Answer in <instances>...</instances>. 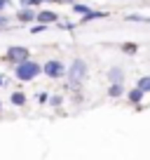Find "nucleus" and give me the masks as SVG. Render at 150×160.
I'll use <instances>...</instances> for the list:
<instances>
[{"mask_svg": "<svg viewBox=\"0 0 150 160\" xmlns=\"http://www.w3.org/2000/svg\"><path fill=\"white\" fill-rule=\"evenodd\" d=\"M40 73H42V66L38 64V61H28V59L19 61L16 68H14V78L19 80V82H28V80L38 78Z\"/></svg>", "mask_w": 150, "mask_h": 160, "instance_id": "nucleus-1", "label": "nucleus"}, {"mask_svg": "<svg viewBox=\"0 0 150 160\" xmlns=\"http://www.w3.org/2000/svg\"><path fill=\"white\" fill-rule=\"evenodd\" d=\"M66 75H68V80H70V85H73V87L82 85L85 78H87V61L85 59H75L73 64H70V68L66 71Z\"/></svg>", "mask_w": 150, "mask_h": 160, "instance_id": "nucleus-2", "label": "nucleus"}, {"mask_svg": "<svg viewBox=\"0 0 150 160\" xmlns=\"http://www.w3.org/2000/svg\"><path fill=\"white\" fill-rule=\"evenodd\" d=\"M42 73H45L47 78H52V80H56V78H63V75H66V66L61 64V61L52 59V61H47V64L42 66Z\"/></svg>", "mask_w": 150, "mask_h": 160, "instance_id": "nucleus-3", "label": "nucleus"}, {"mask_svg": "<svg viewBox=\"0 0 150 160\" xmlns=\"http://www.w3.org/2000/svg\"><path fill=\"white\" fill-rule=\"evenodd\" d=\"M28 54H30V52L26 50V47H19V45H14V47H10V50H7V59L14 61V64H19V61L28 59Z\"/></svg>", "mask_w": 150, "mask_h": 160, "instance_id": "nucleus-4", "label": "nucleus"}, {"mask_svg": "<svg viewBox=\"0 0 150 160\" xmlns=\"http://www.w3.org/2000/svg\"><path fill=\"white\" fill-rule=\"evenodd\" d=\"M59 19V14H54L52 10H42V12H35V21H40V24H52V21Z\"/></svg>", "mask_w": 150, "mask_h": 160, "instance_id": "nucleus-5", "label": "nucleus"}, {"mask_svg": "<svg viewBox=\"0 0 150 160\" xmlns=\"http://www.w3.org/2000/svg\"><path fill=\"white\" fill-rule=\"evenodd\" d=\"M16 19H19V21H35V10H28V7H24V10H19Z\"/></svg>", "mask_w": 150, "mask_h": 160, "instance_id": "nucleus-6", "label": "nucleus"}, {"mask_svg": "<svg viewBox=\"0 0 150 160\" xmlns=\"http://www.w3.org/2000/svg\"><path fill=\"white\" fill-rule=\"evenodd\" d=\"M108 17V12H94V10H89L87 14H82V21H91V19H105Z\"/></svg>", "mask_w": 150, "mask_h": 160, "instance_id": "nucleus-7", "label": "nucleus"}, {"mask_svg": "<svg viewBox=\"0 0 150 160\" xmlns=\"http://www.w3.org/2000/svg\"><path fill=\"white\" fill-rule=\"evenodd\" d=\"M143 94H145V92H141L138 87H136V90H131V92H129V94H127V97H129V101H131V104H141V99H143Z\"/></svg>", "mask_w": 150, "mask_h": 160, "instance_id": "nucleus-8", "label": "nucleus"}, {"mask_svg": "<svg viewBox=\"0 0 150 160\" xmlns=\"http://www.w3.org/2000/svg\"><path fill=\"white\" fill-rule=\"evenodd\" d=\"M108 78H110V82H122V71L120 68H110Z\"/></svg>", "mask_w": 150, "mask_h": 160, "instance_id": "nucleus-9", "label": "nucleus"}, {"mask_svg": "<svg viewBox=\"0 0 150 160\" xmlns=\"http://www.w3.org/2000/svg\"><path fill=\"white\" fill-rule=\"evenodd\" d=\"M122 94V82H113L108 90V97H120Z\"/></svg>", "mask_w": 150, "mask_h": 160, "instance_id": "nucleus-10", "label": "nucleus"}, {"mask_svg": "<svg viewBox=\"0 0 150 160\" xmlns=\"http://www.w3.org/2000/svg\"><path fill=\"white\" fill-rule=\"evenodd\" d=\"M12 104H14V106H24L26 104L24 92H14V94H12Z\"/></svg>", "mask_w": 150, "mask_h": 160, "instance_id": "nucleus-11", "label": "nucleus"}, {"mask_svg": "<svg viewBox=\"0 0 150 160\" xmlns=\"http://www.w3.org/2000/svg\"><path fill=\"white\" fill-rule=\"evenodd\" d=\"M138 90L141 92H150V75H143V78L138 80Z\"/></svg>", "mask_w": 150, "mask_h": 160, "instance_id": "nucleus-12", "label": "nucleus"}, {"mask_svg": "<svg viewBox=\"0 0 150 160\" xmlns=\"http://www.w3.org/2000/svg\"><path fill=\"white\" fill-rule=\"evenodd\" d=\"M127 21H141V24H150V17H136V14H129Z\"/></svg>", "mask_w": 150, "mask_h": 160, "instance_id": "nucleus-13", "label": "nucleus"}, {"mask_svg": "<svg viewBox=\"0 0 150 160\" xmlns=\"http://www.w3.org/2000/svg\"><path fill=\"white\" fill-rule=\"evenodd\" d=\"M122 50H124L127 54H134V52L138 50V45H134V42H124V45H122Z\"/></svg>", "mask_w": 150, "mask_h": 160, "instance_id": "nucleus-14", "label": "nucleus"}, {"mask_svg": "<svg viewBox=\"0 0 150 160\" xmlns=\"http://www.w3.org/2000/svg\"><path fill=\"white\" fill-rule=\"evenodd\" d=\"M73 10L77 12V14H87V12H89V7H87V5H75V2H73Z\"/></svg>", "mask_w": 150, "mask_h": 160, "instance_id": "nucleus-15", "label": "nucleus"}, {"mask_svg": "<svg viewBox=\"0 0 150 160\" xmlns=\"http://www.w3.org/2000/svg\"><path fill=\"white\" fill-rule=\"evenodd\" d=\"M42 0H21V5L24 7H30V5H40Z\"/></svg>", "mask_w": 150, "mask_h": 160, "instance_id": "nucleus-16", "label": "nucleus"}, {"mask_svg": "<svg viewBox=\"0 0 150 160\" xmlns=\"http://www.w3.org/2000/svg\"><path fill=\"white\" fill-rule=\"evenodd\" d=\"M40 31H45V24H38L33 31H30V33H40Z\"/></svg>", "mask_w": 150, "mask_h": 160, "instance_id": "nucleus-17", "label": "nucleus"}, {"mask_svg": "<svg viewBox=\"0 0 150 160\" xmlns=\"http://www.w3.org/2000/svg\"><path fill=\"white\" fill-rule=\"evenodd\" d=\"M7 5H10V0H0V10H5Z\"/></svg>", "mask_w": 150, "mask_h": 160, "instance_id": "nucleus-18", "label": "nucleus"}, {"mask_svg": "<svg viewBox=\"0 0 150 160\" xmlns=\"http://www.w3.org/2000/svg\"><path fill=\"white\" fill-rule=\"evenodd\" d=\"M5 24H7V19H5L2 14H0V26H5Z\"/></svg>", "mask_w": 150, "mask_h": 160, "instance_id": "nucleus-19", "label": "nucleus"}, {"mask_svg": "<svg viewBox=\"0 0 150 160\" xmlns=\"http://www.w3.org/2000/svg\"><path fill=\"white\" fill-rule=\"evenodd\" d=\"M5 85V75H0V87Z\"/></svg>", "mask_w": 150, "mask_h": 160, "instance_id": "nucleus-20", "label": "nucleus"}, {"mask_svg": "<svg viewBox=\"0 0 150 160\" xmlns=\"http://www.w3.org/2000/svg\"><path fill=\"white\" fill-rule=\"evenodd\" d=\"M0 108H2V101H0Z\"/></svg>", "mask_w": 150, "mask_h": 160, "instance_id": "nucleus-21", "label": "nucleus"}]
</instances>
